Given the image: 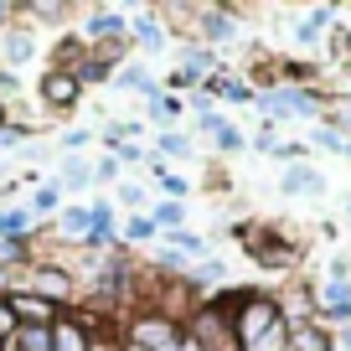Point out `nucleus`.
I'll return each mask as SVG.
<instances>
[{"label": "nucleus", "instance_id": "nucleus-44", "mask_svg": "<svg viewBox=\"0 0 351 351\" xmlns=\"http://www.w3.org/2000/svg\"><path fill=\"white\" fill-rule=\"evenodd\" d=\"M341 155H346V160H351V140H346V150H341Z\"/></svg>", "mask_w": 351, "mask_h": 351}, {"label": "nucleus", "instance_id": "nucleus-22", "mask_svg": "<svg viewBox=\"0 0 351 351\" xmlns=\"http://www.w3.org/2000/svg\"><path fill=\"white\" fill-rule=\"evenodd\" d=\"M57 181H62V191H83V186H93V165H88L83 155H67Z\"/></svg>", "mask_w": 351, "mask_h": 351}, {"label": "nucleus", "instance_id": "nucleus-36", "mask_svg": "<svg viewBox=\"0 0 351 351\" xmlns=\"http://www.w3.org/2000/svg\"><path fill=\"white\" fill-rule=\"evenodd\" d=\"M11 336H16V315H11V305L0 300V346H5Z\"/></svg>", "mask_w": 351, "mask_h": 351}, {"label": "nucleus", "instance_id": "nucleus-25", "mask_svg": "<svg viewBox=\"0 0 351 351\" xmlns=\"http://www.w3.org/2000/svg\"><path fill=\"white\" fill-rule=\"evenodd\" d=\"M150 222H155L160 232H171V228H186V212H181V202H155Z\"/></svg>", "mask_w": 351, "mask_h": 351}, {"label": "nucleus", "instance_id": "nucleus-19", "mask_svg": "<svg viewBox=\"0 0 351 351\" xmlns=\"http://www.w3.org/2000/svg\"><path fill=\"white\" fill-rule=\"evenodd\" d=\"M5 351H52V326H16Z\"/></svg>", "mask_w": 351, "mask_h": 351}, {"label": "nucleus", "instance_id": "nucleus-8", "mask_svg": "<svg viewBox=\"0 0 351 351\" xmlns=\"http://www.w3.org/2000/svg\"><path fill=\"white\" fill-rule=\"evenodd\" d=\"M83 99V83L73 77V67H47L42 73V104L47 109H73Z\"/></svg>", "mask_w": 351, "mask_h": 351}, {"label": "nucleus", "instance_id": "nucleus-46", "mask_svg": "<svg viewBox=\"0 0 351 351\" xmlns=\"http://www.w3.org/2000/svg\"><path fill=\"white\" fill-rule=\"evenodd\" d=\"M0 351H5V346H0Z\"/></svg>", "mask_w": 351, "mask_h": 351}, {"label": "nucleus", "instance_id": "nucleus-20", "mask_svg": "<svg viewBox=\"0 0 351 351\" xmlns=\"http://www.w3.org/2000/svg\"><path fill=\"white\" fill-rule=\"evenodd\" d=\"M32 52H36L32 26H11V32H5V62L21 67V62H32Z\"/></svg>", "mask_w": 351, "mask_h": 351}, {"label": "nucleus", "instance_id": "nucleus-7", "mask_svg": "<svg viewBox=\"0 0 351 351\" xmlns=\"http://www.w3.org/2000/svg\"><path fill=\"white\" fill-rule=\"evenodd\" d=\"M238 238H243V248H248L253 258L263 263V269H295V263H300V253L289 248V243L279 238L274 228H263V222H248Z\"/></svg>", "mask_w": 351, "mask_h": 351}, {"label": "nucleus", "instance_id": "nucleus-34", "mask_svg": "<svg viewBox=\"0 0 351 351\" xmlns=\"http://www.w3.org/2000/svg\"><path fill=\"white\" fill-rule=\"evenodd\" d=\"M119 202L140 217V212H145V186H119Z\"/></svg>", "mask_w": 351, "mask_h": 351}, {"label": "nucleus", "instance_id": "nucleus-40", "mask_svg": "<svg viewBox=\"0 0 351 351\" xmlns=\"http://www.w3.org/2000/svg\"><path fill=\"white\" fill-rule=\"evenodd\" d=\"M330 336H336V346H341V351H351V326H336Z\"/></svg>", "mask_w": 351, "mask_h": 351}, {"label": "nucleus", "instance_id": "nucleus-11", "mask_svg": "<svg viewBox=\"0 0 351 351\" xmlns=\"http://www.w3.org/2000/svg\"><path fill=\"white\" fill-rule=\"evenodd\" d=\"M52 351H93V330L83 326L77 310H62L52 326Z\"/></svg>", "mask_w": 351, "mask_h": 351}, {"label": "nucleus", "instance_id": "nucleus-16", "mask_svg": "<svg viewBox=\"0 0 351 351\" xmlns=\"http://www.w3.org/2000/svg\"><path fill=\"white\" fill-rule=\"evenodd\" d=\"M289 351H336V336H330V326L310 320V326H295V330H289Z\"/></svg>", "mask_w": 351, "mask_h": 351}, {"label": "nucleus", "instance_id": "nucleus-39", "mask_svg": "<svg viewBox=\"0 0 351 351\" xmlns=\"http://www.w3.org/2000/svg\"><path fill=\"white\" fill-rule=\"evenodd\" d=\"M16 93H21V83H16V73H0V104H5V99H16Z\"/></svg>", "mask_w": 351, "mask_h": 351}, {"label": "nucleus", "instance_id": "nucleus-13", "mask_svg": "<svg viewBox=\"0 0 351 351\" xmlns=\"http://www.w3.org/2000/svg\"><path fill=\"white\" fill-rule=\"evenodd\" d=\"M279 191H285V197H315V191H326V176H320L315 165L295 160L285 171V181H279Z\"/></svg>", "mask_w": 351, "mask_h": 351}, {"label": "nucleus", "instance_id": "nucleus-33", "mask_svg": "<svg viewBox=\"0 0 351 351\" xmlns=\"http://www.w3.org/2000/svg\"><path fill=\"white\" fill-rule=\"evenodd\" d=\"M212 140H217V145H222V150H243V130H232V124H228V119H222V124H217V134H212Z\"/></svg>", "mask_w": 351, "mask_h": 351}, {"label": "nucleus", "instance_id": "nucleus-24", "mask_svg": "<svg viewBox=\"0 0 351 351\" xmlns=\"http://www.w3.org/2000/svg\"><path fill=\"white\" fill-rule=\"evenodd\" d=\"M32 21H67L73 16V5H62V0H32V5H21Z\"/></svg>", "mask_w": 351, "mask_h": 351}, {"label": "nucleus", "instance_id": "nucleus-5", "mask_svg": "<svg viewBox=\"0 0 351 351\" xmlns=\"http://www.w3.org/2000/svg\"><path fill=\"white\" fill-rule=\"evenodd\" d=\"M124 346L134 351H186V330L176 320L155 315V310H134L130 326H124Z\"/></svg>", "mask_w": 351, "mask_h": 351}, {"label": "nucleus", "instance_id": "nucleus-14", "mask_svg": "<svg viewBox=\"0 0 351 351\" xmlns=\"http://www.w3.org/2000/svg\"><path fill=\"white\" fill-rule=\"evenodd\" d=\"M330 21H336V5H315V11H305L300 26H295V42L300 47H320V36H326Z\"/></svg>", "mask_w": 351, "mask_h": 351}, {"label": "nucleus", "instance_id": "nucleus-10", "mask_svg": "<svg viewBox=\"0 0 351 351\" xmlns=\"http://www.w3.org/2000/svg\"><path fill=\"white\" fill-rule=\"evenodd\" d=\"M5 305H11L16 326H57V315H62L57 305H47V300L26 295V289H11V295H5Z\"/></svg>", "mask_w": 351, "mask_h": 351}, {"label": "nucleus", "instance_id": "nucleus-35", "mask_svg": "<svg viewBox=\"0 0 351 351\" xmlns=\"http://www.w3.org/2000/svg\"><path fill=\"white\" fill-rule=\"evenodd\" d=\"M114 160H145V145H134V140H124V145H114Z\"/></svg>", "mask_w": 351, "mask_h": 351}, {"label": "nucleus", "instance_id": "nucleus-43", "mask_svg": "<svg viewBox=\"0 0 351 351\" xmlns=\"http://www.w3.org/2000/svg\"><path fill=\"white\" fill-rule=\"evenodd\" d=\"M11 11H16V5H5V0H0V21H11Z\"/></svg>", "mask_w": 351, "mask_h": 351}, {"label": "nucleus", "instance_id": "nucleus-21", "mask_svg": "<svg viewBox=\"0 0 351 351\" xmlns=\"http://www.w3.org/2000/svg\"><path fill=\"white\" fill-rule=\"evenodd\" d=\"M130 36H134V42H140V47H155V52H160V47L171 42V32H165V21H160V16H155V11H150V16H140Z\"/></svg>", "mask_w": 351, "mask_h": 351}, {"label": "nucleus", "instance_id": "nucleus-4", "mask_svg": "<svg viewBox=\"0 0 351 351\" xmlns=\"http://www.w3.org/2000/svg\"><path fill=\"white\" fill-rule=\"evenodd\" d=\"M310 295H315V315L320 326H351V263L336 258L330 263V274L320 279V285H310Z\"/></svg>", "mask_w": 351, "mask_h": 351}, {"label": "nucleus", "instance_id": "nucleus-18", "mask_svg": "<svg viewBox=\"0 0 351 351\" xmlns=\"http://www.w3.org/2000/svg\"><path fill=\"white\" fill-rule=\"evenodd\" d=\"M32 212L26 207H11V212H0V243H32Z\"/></svg>", "mask_w": 351, "mask_h": 351}, {"label": "nucleus", "instance_id": "nucleus-12", "mask_svg": "<svg viewBox=\"0 0 351 351\" xmlns=\"http://www.w3.org/2000/svg\"><path fill=\"white\" fill-rule=\"evenodd\" d=\"M88 222H93V212H88V207H67L62 217H57V228H47V238L83 248V243H88Z\"/></svg>", "mask_w": 351, "mask_h": 351}, {"label": "nucleus", "instance_id": "nucleus-1", "mask_svg": "<svg viewBox=\"0 0 351 351\" xmlns=\"http://www.w3.org/2000/svg\"><path fill=\"white\" fill-rule=\"evenodd\" d=\"M232 310V330H238V346L243 351H263L274 336H285V315H279V295L269 289H222Z\"/></svg>", "mask_w": 351, "mask_h": 351}, {"label": "nucleus", "instance_id": "nucleus-41", "mask_svg": "<svg viewBox=\"0 0 351 351\" xmlns=\"http://www.w3.org/2000/svg\"><path fill=\"white\" fill-rule=\"evenodd\" d=\"M93 351H124V336L119 341H93Z\"/></svg>", "mask_w": 351, "mask_h": 351}, {"label": "nucleus", "instance_id": "nucleus-6", "mask_svg": "<svg viewBox=\"0 0 351 351\" xmlns=\"http://www.w3.org/2000/svg\"><path fill=\"white\" fill-rule=\"evenodd\" d=\"M253 104H258L269 119H315V114L326 109L315 88H295V83H269Z\"/></svg>", "mask_w": 351, "mask_h": 351}, {"label": "nucleus", "instance_id": "nucleus-38", "mask_svg": "<svg viewBox=\"0 0 351 351\" xmlns=\"http://www.w3.org/2000/svg\"><path fill=\"white\" fill-rule=\"evenodd\" d=\"M336 57L351 67V26H341V32H336Z\"/></svg>", "mask_w": 351, "mask_h": 351}, {"label": "nucleus", "instance_id": "nucleus-26", "mask_svg": "<svg viewBox=\"0 0 351 351\" xmlns=\"http://www.w3.org/2000/svg\"><path fill=\"white\" fill-rule=\"evenodd\" d=\"M150 165H155V181H160L165 202H186V197H191V186H186V181H181V176H171V171H165L160 160H150Z\"/></svg>", "mask_w": 351, "mask_h": 351}, {"label": "nucleus", "instance_id": "nucleus-23", "mask_svg": "<svg viewBox=\"0 0 351 351\" xmlns=\"http://www.w3.org/2000/svg\"><path fill=\"white\" fill-rule=\"evenodd\" d=\"M155 155H165V160H186V155H197V145H191L186 134L165 130V134H155Z\"/></svg>", "mask_w": 351, "mask_h": 351}, {"label": "nucleus", "instance_id": "nucleus-37", "mask_svg": "<svg viewBox=\"0 0 351 351\" xmlns=\"http://www.w3.org/2000/svg\"><path fill=\"white\" fill-rule=\"evenodd\" d=\"M88 140H93V134H88V130H67L62 134V145H67V155H77V150H83V145Z\"/></svg>", "mask_w": 351, "mask_h": 351}, {"label": "nucleus", "instance_id": "nucleus-32", "mask_svg": "<svg viewBox=\"0 0 351 351\" xmlns=\"http://www.w3.org/2000/svg\"><path fill=\"white\" fill-rule=\"evenodd\" d=\"M315 145H326V150H346V134H341V130H330V124H315Z\"/></svg>", "mask_w": 351, "mask_h": 351}, {"label": "nucleus", "instance_id": "nucleus-9", "mask_svg": "<svg viewBox=\"0 0 351 351\" xmlns=\"http://www.w3.org/2000/svg\"><path fill=\"white\" fill-rule=\"evenodd\" d=\"M197 32H202V47L207 42H238V11H228V5H197Z\"/></svg>", "mask_w": 351, "mask_h": 351}, {"label": "nucleus", "instance_id": "nucleus-27", "mask_svg": "<svg viewBox=\"0 0 351 351\" xmlns=\"http://www.w3.org/2000/svg\"><path fill=\"white\" fill-rule=\"evenodd\" d=\"M114 83H119V88H134V93H150V99L160 93V88H155V77L145 73V67H124V73L114 77Z\"/></svg>", "mask_w": 351, "mask_h": 351}, {"label": "nucleus", "instance_id": "nucleus-29", "mask_svg": "<svg viewBox=\"0 0 351 351\" xmlns=\"http://www.w3.org/2000/svg\"><path fill=\"white\" fill-rule=\"evenodd\" d=\"M222 274H228V269H222L217 258H202L197 269H191V289H202V285H222Z\"/></svg>", "mask_w": 351, "mask_h": 351}, {"label": "nucleus", "instance_id": "nucleus-2", "mask_svg": "<svg viewBox=\"0 0 351 351\" xmlns=\"http://www.w3.org/2000/svg\"><path fill=\"white\" fill-rule=\"evenodd\" d=\"M181 330H186V351H243L238 346V330H232V310H228V300H222V295L217 300H202Z\"/></svg>", "mask_w": 351, "mask_h": 351}, {"label": "nucleus", "instance_id": "nucleus-31", "mask_svg": "<svg viewBox=\"0 0 351 351\" xmlns=\"http://www.w3.org/2000/svg\"><path fill=\"white\" fill-rule=\"evenodd\" d=\"M150 109H155V119H160V124H171V119H176V114L186 109V104L176 99V93H155V99H150Z\"/></svg>", "mask_w": 351, "mask_h": 351}, {"label": "nucleus", "instance_id": "nucleus-15", "mask_svg": "<svg viewBox=\"0 0 351 351\" xmlns=\"http://www.w3.org/2000/svg\"><path fill=\"white\" fill-rule=\"evenodd\" d=\"M202 93H207V99H232V104H248V99H258V93H253V88L243 83V77L222 73V67L207 77V88H202Z\"/></svg>", "mask_w": 351, "mask_h": 351}, {"label": "nucleus", "instance_id": "nucleus-42", "mask_svg": "<svg viewBox=\"0 0 351 351\" xmlns=\"http://www.w3.org/2000/svg\"><path fill=\"white\" fill-rule=\"evenodd\" d=\"M5 124H11V104H0V130H5Z\"/></svg>", "mask_w": 351, "mask_h": 351}, {"label": "nucleus", "instance_id": "nucleus-3", "mask_svg": "<svg viewBox=\"0 0 351 351\" xmlns=\"http://www.w3.org/2000/svg\"><path fill=\"white\" fill-rule=\"evenodd\" d=\"M16 289H26V295H36V300H47V305H57V310H67L77 300V274H67L62 263H47V258H32L16 274Z\"/></svg>", "mask_w": 351, "mask_h": 351}, {"label": "nucleus", "instance_id": "nucleus-28", "mask_svg": "<svg viewBox=\"0 0 351 351\" xmlns=\"http://www.w3.org/2000/svg\"><path fill=\"white\" fill-rule=\"evenodd\" d=\"M57 202H62V181H47V186H36V197H32V217L36 212H57Z\"/></svg>", "mask_w": 351, "mask_h": 351}, {"label": "nucleus", "instance_id": "nucleus-30", "mask_svg": "<svg viewBox=\"0 0 351 351\" xmlns=\"http://www.w3.org/2000/svg\"><path fill=\"white\" fill-rule=\"evenodd\" d=\"M124 238L130 243H150V238H160V228L150 222V212H140V217H130V228H124Z\"/></svg>", "mask_w": 351, "mask_h": 351}, {"label": "nucleus", "instance_id": "nucleus-17", "mask_svg": "<svg viewBox=\"0 0 351 351\" xmlns=\"http://www.w3.org/2000/svg\"><path fill=\"white\" fill-rule=\"evenodd\" d=\"M124 26H130V21H124L119 11H93V16H88V26H83V36L104 47V42H119V36H124Z\"/></svg>", "mask_w": 351, "mask_h": 351}, {"label": "nucleus", "instance_id": "nucleus-45", "mask_svg": "<svg viewBox=\"0 0 351 351\" xmlns=\"http://www.w3.org/2000/svg\"><path fill=\"white\" fill-rule=\"evenodd\" d=\"M346 212H351V202H346Z\"/></svg>", "mask_w": 351, "mask_h": 351}]
</instances>
